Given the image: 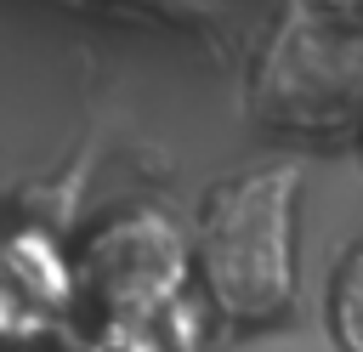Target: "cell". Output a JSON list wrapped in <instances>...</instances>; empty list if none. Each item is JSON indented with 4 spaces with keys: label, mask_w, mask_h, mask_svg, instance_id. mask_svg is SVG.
<instances>
[{
    "label": "cell",
    "mask_w": 363,
    "mask_h": 352,
    "mask_svg": "<svg viewBox=\"0 0 363 352\" xmlns=\"http://www.w3.org/2000/svg\"><path fill=\"white\" fill-rule=\"evenodd\" d=\"M289 199L295 170H250L216 187L204 204V278L221 312L233 318H272L289 301Z\"/></svg>",
    "instance_id": "6da1fadb"
},
{
    "label": "cell",
    "mask_w": 363,
    "mask_h": 352,
    "mask_svg": "<svg viewBox=\"0 0 363 352\" xmlns=\"http://www.w3.org/2000/svg\"><path fill=\"white\" fill-rule=\"evenodd\" d=\"M182 273H187V250L176 227L153 210L108 221L85 250V278L119 318H147L153 307H164L182 290Z\"/></svg>",
    "instance_id": "7a4b0ae2"
},
{
    "label": "cell",
    "mask_w": 363,
    "mask_h": 352,
    "mask_svg": "<svg viewBox=\"0 0 363 352\" xmlns=\"http://www.w3.org/2000/svg\"><path fill=\"white\" fill-rule=\"evenodd\" d=\"M68 295V267L45 238H17L0 250V324L40 329V318Z\"/></svg>",
    "instance_id": "3957f363"
},
{
    "label": "cell",
    "mask_w": 363,
    "mask_h": 352,
    "mask_svg": "<svg viewBox=\"0 0 363 352\" xmlns=\"http://www.w3.org/2000/svg\"><path fill=\"white\" fill-rule=\"evenodd\" d=\"M335 341L346 352H363V244L335 273Z\"/></svg>",
    "instance_id": "277c9868"
},
{
    "label": "cell",
    "mask_w": 363,
    "mask_h": 352,
    "mask_svg": "<svg viewBox=\"0 0 363 352\" xmlns=\"http://www.w3.org/2000/svg\"><path fill=\"white\" fill-rule=\"evenodd\" d=\"M136 324H142V318H119V329H113L102 346H91V352H153V346L136 335Z\"/></svg>",
    "instance_id": "5b68a950"
}]
</instances>
